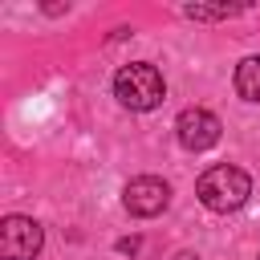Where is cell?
Instances as JSON below:
<instances>
[{
	"label": "cell",
	"mask_w": 260,
	"mask_h": 260,
	"mask_svg": "<svg viewBox=\"0 0 260 260\" xmlns=\"http://www.w3.org/2000/svg\"><path fill=\"white\" fill-rule=\"evenodd\" d=\"M45 244V228L28 215H8L0 223V256L4 260H32Z\"/></svg>",
	"instance_id": "cell-3"
},
{
	"label": "cell",
	"mask_w": 260,
	"mask_h": 260,
	"mask_svg": "<svg viewBox=\"0 0 260 260\" xmlns=\"http://www.w3.org/2000/svg\"><path fill=\"white\" fill-rule=\"evenodd\" d=\"M114 93H118V102H122L126 110L146 114V110L162 106L167 81H162L158 65H150V61H130V65H122V69L114 73Z\"/></svg>",
	"instance_id": "cell-1"
},
{
	"label": "cell",
	"mask_w": 260,
	"mask_h": 260,
	"mask_svg": "<svg viewBox=\"0 0 260 260\" xmlns=\"http://www.w3.org/2000/svg\"><path fill=\"white\" fill-rule=\"evenodd\" d=\"M195 195H199V203H203L207 211L228 215V211H236V207L248 203V195H252V179H248L240 167H228V162H223V167H211V171L199 175Z\"/></svg>",
	"instance_id": "cell-2"
},
{
	"label": "cell",
	"mask_w": 260,
	"mask_h": 260,
	"mask_svg": "<svg viewBox=\"0 0 260 260\" xmlns=\"http://www.w3.org/2000/svg\"><path fill=\"white\" fill-rule=\"evenodd\" d=\"M219 134H223V126H219V118L211 114V110H183L179 118H175V138H179V146L183 150H211L215 142H219Z\"/></svg>",
	"instance_id": "cell-4"
},
{
	"label": "cell",
	"mask_w": 260,
	"mask_h": 260,
	"mask_svg": "<svg viewBox=\"0 0 260 260\" xmlns=\"http://www.w3.org/2000/svg\"><path fill=\"white\" fill-rule=\"evenodd\" d=\"M175 260H199V256H195V252H179Z\"/></svg>",
	"instance_id": "cell-9"
},
{
	"label": "cell",
	"mask_w": 260,
	"mask_h": 260,
	"mask_svg": "<svg viewBox=\"0 0 260 260\" xmlns=\"http://www.w3.org/2000/svg\"><path fill=\"white\" fill-rule=\"evenodd\" d=\"M236 93L260 106V57H244L236 65Z\"/></svg>",
	"instance_id": "cell-6"
},
{
	"label": "cell",
	"mask_w": 260,
	"mask_h": 260,
	"mask_svg": "<svg viewBox=\"0 0 260 260\" xmlns=\"http://www.w3.org/2000/svg\"><path fill=\"white\" fill-rule=\"evenodd\" d=\"M236 12H244V4H219V8L187 4V8H183V16H191V20H228V16H236Z\"/></svg>",
	"instance_id": "cell-7"
},
{
	"label": "cell",
	"mask_w": 260,
	"mask_h": 260,
	"mask_svg": "<svg viewBox=\"0 0 260 260\" xmlns=\"http://www.w3.org/2000/svg\"><path fill=\"white\" fill-rule=\"evenodd\" d=\"M118 252H138V240H118Z\"/></svg>",
	"instance_id": "cell-8"
},
{
	"label": "cell",
	"mask_w": 260,
	"mask_h": 260,
	"mask_svg": "<svg viewBox=\"0 0 260 260\" xmlns=\"http://www.w3.org/2000/svg\"><path fill=\"white\" fill-rule=\"evenodd\" d=\"M122 203H126V211H130V215L150 219V215L167 211V203H171V187H167L162 179H154V175H138V179H130V183H126Z\"/></svg>",
	"instance_id": "cell-5"
}]
</instances>
